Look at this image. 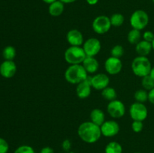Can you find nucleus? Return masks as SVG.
<instances>
[{
	"label": "nucleus",
	"mask_w": 154,
	"mask_h": 153,
	"mask_svg": "<svg viewBox=\"0 0 154 153\" xmlns=\"http://www.w3.org/2000/svg\"><path fill=\"white\" fill-rule=\"evenodd\" d=\"M88 76V73L82 64H70L65 72V79L71 84L78 85L85 80Z\"/></svg>",
	"instance_id": "obj_2"
},
{
	"label": "nucleus",
	"mask_w": 154,
	"mask_h": 153,
	"mask_svg": "<svg viewBox=\"0 0 154 153\" xmlns=\"http://www.w3.org/2000/svg\"><path fill=\"white\" fill-rule=\"evenodd\" d=\"M86 1H87V4H89L90 5H95L99 2V0H86Z\"/></svg>",
	"instance_id": "obj_35"
},
{
	"label": "nucleus",
	"mask_w": 154,
	"mask_h": 153,
	"mask_svg": "<svg viewBox=\"0 0 154 153\" xmlns=\"http://www.w3.org/2000/svg\"><path fill=\"white\" fill-rule=\"evenodd\" d=\"M124 16L120 13L114 14L110 17L111 26L115 27H118L123 25V22H124Z\"/></svg>",
	"instance_id": "obj_25"
},
{
	"label": "nucleus",
	"mask_w": 154,
	"mask_h": 153,
	"mask_svg": "<svg viewBox=\"0 0 154 153\" xmlns=\"http://www.w3.org/2000/svg\"><path fill=\"white\" fill-rule=\"evenodd\" d=\"M135 153H141V152H135Z\"/></svg>",
	"instance_id": "obj_42"
},
{
	"label": "nucleus",
	"mask_w": 154,
	"mask_h": 153,
	"mask_svg": "<svg viewBox=\"0 0 154 153\" xmlns=\"http://www.w3.org/2000/svg\"><path fill=\"white\" fill-rule=\"evenodd\" d=\"M62 2H63L64 4H70V3H73L75 2H76L77 0H60Z\"/></svg>",
	"instance_id": "obj_36"
},
{
	"label": "nucleus",
	"mask_w": 154,
	"mask_h": 153,
	"mask_svg": "<svg viewBox=\"0 0 154 153\" xmlns=\"http://www.w3.org/2000/svg\"><path fill=\"white\" fill-rule=\"evenodd\" d=\"M150 76H151V77L154 80V67L152 68L151 71H150Z\"/></svg>",
	"instance_id": "obj_38"
},
{
	"label": "nucleus",
	"mask_w": 154,
	"mask_h": 153,
	"mask_svg": "<svg viewBox=\"0 0 154 153\" xmlns=\"http://www.w3.org/2000/svg\"><path fill=\"white\" fill-rule=\"evenodd\" d=\"M153 50L152 44L146 40H140L135 44V52L140 56H147Z\"/></svg>",
	"instance_id": "obj_17"
},
{
	"label": "nucleus",
	"mask_w": 154,
	"mask_h": 153,
	"mask_svg": "<svg viewBox=\"0 0 154 153\" xmlns=\"http://www.w3.org/2000/svg\"><path fill=\"white\" fill-rule=\"evenodd\" d=\"M17 72V65L14 61L5 60L0 64V74L6 79L13 77Z\"/></svg>",
	"instance_id": "obj_14"
},
{
	"label": "nucleus",
	"mask_w": 154,
	"mask_h": 153,
	"mask_svg": "<svg viewBox=\"0 0 154 153\" xmlns=\"http://www.w3.org/2000/svg\"><path fill=\"white\" fill-rule=\"evenodd\" d=\"M141 86L144 89L147 90V91H150L152 88H154V80L150 76V74L147 75V76L142 77Z\"/></svg>",
	"instance_id": "obj_26"
},
{
	"label": "nucleus",
	"mask_w": 154,
	"mask_h": 153,
	"mask_svg": "<svg viewBox=\"0 0 154 153\" xmlns=\"http://www.w3.org/2000/svg\"><path fill=\"white\" fill-rule=\"evenodd\" d=\"M65 9V4L60 0L54 2L49 4L48 11L52 16H59L63 13Z\"/></svg>",
	"instance_id": "obj_19"
},
{
	"label": "nucleus",
	"mask_w": 154,
	"mask_h": 153,
	"mask_svg": "<svg viewBox=\"0 0 154 153\" xmlns=\"http://www.w3.org/2000/svg\"><path fill=\"white\" fill-rule=\"evenodd\" d=\"M151 62L147 56H138L133 59L132 62V70L134 74L137 76L144 77L150 74L151 71Z\"/></svg>",
	"instance_id": "obj_3"
},
{
	"label": "nucleus",
	"mask_w": 154,
	"mask_h": 153,
	"mask_svg": "<svg viewBox=\"0 0 154 153\" xmlns=\"http://www.w3.org/2000/svg\"><path fill=\"white\" fill-rule=\"evenodd\" d=\"M112 26L110 17L105 15H100L94 19L92 23L93 31L99 34H104L108 32Z\"/></svg>",
	"instance_id": "obj_7"
},
{
	"label": "nucleus",
	"mask_w": 154,
	"mask_h": 153,
	"mask_svg": "<svg viewBox=\"0 0 154 153\" xmlns=\"http://www.w3.org/2000/svg\"><path fill=\"white\" fill-rule=\"evenodd\" d=\"M148 100L152 104H154V88L148 92Z\"/></svg>",
	"instance_id": "obj_33"
},
{
	"label": "nucleus",
	"mask_w": 154,
	"mask_h": 153,
	"mask_svg": "<svg viewBox=\"0 0 154 153\" xmlns=\"http://www.w3.org/2000/svg\"><path fill=\"white\" fill-rule=\"evenodd\" d=\"M62 148L66 152L70 151L71 148H72V142H71V141L69 139H66L65 140H63V143H62Z\"/></svg>",
	"instance_id": "obj_32"
},
{
	"label": "nucleus",
	"mask_w": 154,
	"mask_h": 153,
	"mask_svg": "<svg viewBox=\"0 0 154 153\" xmlns=\"http://www.w3.org/2000/svg\"><path fill=\"white\" fill-rule=\"evenodd\" d=\"M42 1H43L45 3H46V4H51V3L57 1V0H42Z\"/></svg>",
	"instance_id": "obj_37"
},
{
	"label": "nucleus",
	"mask_w": 154,
	"mask_h": 153,
	"mask_svg": "<svg viewBox=\"0 0 154 153\" xmlns=\"http://www.w3.org/2000/svg\"><path fill=\"white\" fill-rule=\"evenodd\" d=\"M2 56L5 60L13 61L16 56V50L12 46H5L2 51Z\"/></svg>",
	"instance_id": "obj_23"
},
{
	"label": "nucleus",
	"mask_w": 154,
	"mask_h": 153,
	"mask_svg": "<svg viewBox=\"0 0 154 153\" xmlns=\"http://www.w3.org/2000/svg\"><path fill=\"white\" fill-rule=\"evenodd\" d=\"M102 95L105 100L111 101L117 98V92L112 87L108 86L102 90Z\"/></svg>",
	"instance_id": "obj_22"
},
{
	"label": "nucleus",
	"mask_w": 154,
	"mask_h": 153,
	"mask_svg": "<svg viewBox=\"0 0 154 153\" xmlns=\"http://www.w3.org/2000/svg\"><path fill=\"white\" fill-rule=\"evenodd\" d=\"M100 128L102 135L106 137H113L120 132V125L114 120L105 121Z\"/></svg>",
	"instance_id": "obj_11"
},
{
	"label": "nucleus",
	"mask_w": 154,
	"mask_h": 153,
	"mask_svg": "<svg viewBox=\"0 0 154 153\" xmlns=\"http://www.w3.org/2000/svg\"><path fill=\"white\" fill-rule=\"evenodd\" d=\"M14 153H35L34 148L28 145H22L17 147Z\"/></svg>",
	"instance_id": "obj_28"
},
{
	"label": "nucleus",
	"mask_w": 154,
	"mask_h": 153,
	"mask_svg": "<svg viewBox=\"0 0 154 153\" xmlns=\"http://www.w3.org/2000/svg\"><path fill=\"white\" fill-rule=\"evenodd\" d=\"M143 38H144V40H146V41L152 43V41H153L154 39V33L151 31L144 32V34H143Z\"/></svg>",
	"instance_id": "obj_31"
},
{
	"label": "nucleus",
	"mask_w": 154,
	"mask_h": 153,
	"mask_svg": "<svg viewBox=\"0 0 154 153\" xmlns=\"http://www.w3.org/2000/svg\"><path fill=\"white\" fill-rule=\"evenodd\" d=\"M141 31L135 28H132L129 32L127 35L128 41L132 44H137L141 40Z\"/></svg>",
	"instance_id": "obj_20"
},
{
	"label": "nucleus",
	"mask_w": 154,
	"mask_h": 153,
	"mask_svg": "<svg viewBox=\"0 0 154 153\" xmlns=\"http://www.w3.org/2000/svg\"><path fill=\"white\" fill-rule=\"evenodd\" d=\"M82 65L88 74H94L99 70V63L94 56H87L82 63Z\"/></svg>",
	"instance_id": "obj_16"
},
{
	"label": "nucleus",
	"mask_w": 154,
	"mask_h": 153,
	"mask_svg": "<svg viewBox=\"0 0 154 153\" xmlns=\"http://www.w3.org/2000/svg\"><path fill=\"white\" fill-rule=\"evenodd\" d=\"M123 68V63L119 58L111 56L105 62V71L111 75H116L120 73Z\"/></svg>",
	"instance_id": "obj_10"
},
{
	"label": "nucleus",
	"mask_w": 154,
	"mask_h": 153,
	"mask_svg": "<svg viewBox=\"0 0 154 153\" xmlns=\"http://www.w3.org/2000/svg\"><path fill=\"white\" fill-rule=\"evenodd\" d=\"M91 76H87V79L77 85L76 94L81 99H85L91 94Z\"/></svg>",
	"instance_id": "obj_13"
},
{
	"label": "nucleus",
	"mask_w": 154,
	"mask_h": 153,
	"mask_svg": "<svg viewBox=\"0 0 154 153\" xmlns=\"http://www.w3.org/2000/svg\"><path fill=\"white\" fill-rule=\"evenodd\" d=\"M152 1H153V2L154 3V0H152Z\"/></svg>",
	"instance_id": "obj_41"
},
{
	"label": "nucleus",
	"mask_w": 154,
	"mask_h": 153,
	"mask_svg": "<svg viewBox=\"0 0 154 153\" xmlns=\"http://www.w3.org/2000/svg\"><path fill=\"white\" fill-rule=\"evenodd\" d=\"M134 98L136 102L139 103H145L148 100V92L145 89H138L137 90L134 94Z\"/></svg>",
	"instance_id": "obj_24"
},
{
	"label": "nucleus",
	"mask_w": 154,
	"mask_h": 153,
	"mask_svg": "<svg viewBox=\"0 0 154 153\" xmlns=\"http://www.w3.org/2000/svg\"><path fill=\"white\" fill-rule=\"evenodd\" d=\"M87 57L82 46H71L65 51L64 58L70 64H81Z\"/></svg>",
	"instance_id": "obj_4"
},
{
	"label": "nucleus",
	"mask_w": 154,
	"mask_h": 153,
	"mask_svg": "<svg viewBox=\"0 0 154 153\" xmlns=\"http://www.w3.org/2000/svg\"><path fill=\"white\" fill-rule=\"evenodd\" d=\"M105 153H123V148L119 142L112 141L106 145Z\"/></svg>",
	"instance_id": "obj_21"
},
{
	"label": "nucleus",
	"mask_w": 154,
	"mask_h": 153,
	"mask_svg": "<svg viewBox=\"0 0 154 153\" xmlns=\"http://www.w3.org/2000/svg\"><path fill=\"white\" fill-rule=\"evenodd\" d=\"M123 54H124V49L121 45H115L111 50V56L116 57V58H120V57L123 56Z\"/></svg>",
	"instance_id": "obj_27"
},
{
	"label": "nucleus",
	"mask_w": 154,
	"mask_h": 153,
	"mask_svg": "<svg viewBox=\"0 0 154 153\" xmlns=\"http://www.w3.org/2000/svg\"><path fill=\"white\" fill-rule=\"evenodd\" d=\"M9 150V145L7 141L0 137V153H8Z\"/></svg>",
	"instance_id": "obj_30"
},
{
	"label": "nucleus",
	"mask_w": 154,
	"mask_h": 153,
	"mask_svg": "<svg viewBox=\"0 0 154 153\" xmlns=\"http://www.w3.org/2000/svg\"><path fill=\"white\" fill-rule=\"evenodd\" d=\"M132 128L135 133H140L144 128V124L141 121H133L132 124Z\"/></svg>",
	"instance_id": "obj_29"
},
{
	"label": "nucleus",
	"mask_w": 154,
	"mask_h": 153,
	"mask_svg": "<svg viewBox=\"0 0 154 153\" xmlns=\"http://www.w3.org/2000/svg\"><path fill=\"white\" fill-rule=\"evenodd\" d=\"M107 111L112 118H120L124 116L126 112V107L121 100L115 99L109 101L107 106Z\"/></svg>",
	"instance_id": "obj_8"
},
{
	"label": "nucleus",
	"mask_w": 154,
	"mask_h": 153,
	"mask_svg": "<svg viewBox=\"0 0 154 153\" xmlns=\"http://www.w3.org/2000/svg\"><path fill=\"white\" fill-rule=\"evenodd\" d=\"M78 134L84 142L87 143H95L102 136L100 126L90 122L81 123L78 129Z\"/></svg>",
	"instance_id": "obj_1"
},
{
	"label": "nucleus",
	"mask_w": 154,
	"mask_h": 153,
	"mask_svg": "<svg viewBox=\"0 0 154 153\" xmlns=\"http://www.w3.org/2000/svg\"><path fill=\"white\" fill-rule=\"evenodd\" d=\"M129 115L133 121H144L148 116V110L143 103L135 102L129 107Z\"/></svg>",
	"instance_id": "obj_6"
},
{
	"label": "nucleus",
	"mask_w": 154,
	"mask_h": 153,
	"mask_svg": "<svg viewBox=\"0 0 154 153\" xmlns=\"http://www.w3.org/2000/svg\"><path fill=\"white\" fill-rule=\"evenodd\" d=\"M83 49L87 56H96L102 49L101 42L96 38H90L84 42Z\"/></svg>",
	"instance_id": "obj_9"
},
{
	"label": "nucleus",
	"mask_w": 154,
	"mask_h": 153,
	"mask_svg": "<svg viewBox=\"0 0 154 153\" xmlns=\"http://www.w3.org/2000/svg\"><path fill=\"white\" fill-rule=\"evenodd\" d=\"M110 82L109 76L106 74L100 73L91 76L92 88L99 91H102L108 86Z\"/></svg>",
	"instance_id": "obj_12"
},
{
	"label": "nucleus",
	"mask_w": 154,
	"mask_h": 153,
	"mask_svg": "<svg viewBox=\"0 0 154 153\" xmlns=\"http://www.w3.org/2000/svg\"><path fill=\"white\" fill-rule=\"evenodd\" d=\"M149 20H150V18H149L148 14L145 10L139 9V10H135L132 14L129 22L132 28L141 31L147 27L149 23Z\"/></svg>",
	"instance_id": "obj_5"
},
{
	"label": "nucleus",
	"mask_w": 154,
	"mask_h": 153,
	"mask_svg": "<svg viewBox=\"0 0 154 153\" xmlns=\"http://www.w3.org/2000/svg\"><path fill=\"white\" fill-rule=\"evenodd\" d=\"M66 153H74V152H72V151H69V152H67Z\"/></svg>",
	"instance_id": "obj_40"
},
{
	"label": "nucleus",
	"mask_w": 154,
	"mask_h": 153,
	"mask_svg": "<svg viewBox=\"0 0 154 153\" xmlns=\"http://www.w3.org/2000/svg\"><path fill=\"white\" fill-rule=\"evenodd\" d=\"M66 40L71 46H81L84 44V36L78 29H71L66 34Z\"/></svg>",
	"instance_id": "obj_15"
},
{
	"label": "nucleus",
	"mask_w": 154,
	"mask_h": 153,
	"mask_svg": "<svg viewBox=\"0 0 154 153\" xmlns=\"http://www.w3.org/2000/svg\"><path fill=\"white\" fill-rule=\"evenodd\" d=\"M152 47H153V50H154V39H153V41H152Z\"/></svg>",
	"instance_id": "obj_39"
},
{
	"label": "nucleus",
	"mask_w": 154,
	"mask_h": 153,
	"mask_svg": "<svg viewBox=\"0 0 154 153\" xmlns=\"http://www.w3.org/2000/svg\"><path fill=\"white\" fill-rule=\"evenodd\" d=\"M40 153H54V149L50 146H45L42 148Z\"/></svg>",
	"instance_id": "obj_34"
},
{
	"label": "nucleus",
	"mask_w": 154,
	"mask_h": 153,
	"mask_svg": "<svg viewBox=\"0 0 154 153\" xmlns=\"http://www.w3.org/2000/svg\"><path fill=\"white\" fill-rule=\"evenodd\" d=\"M90 121L99 126L102 125V124L105 122V112H104L102 110L99 109V108L93 109V110L91 111V112H90Z\"/></svg>",
	"instance_id": "obj_18"
}]
</instances>
